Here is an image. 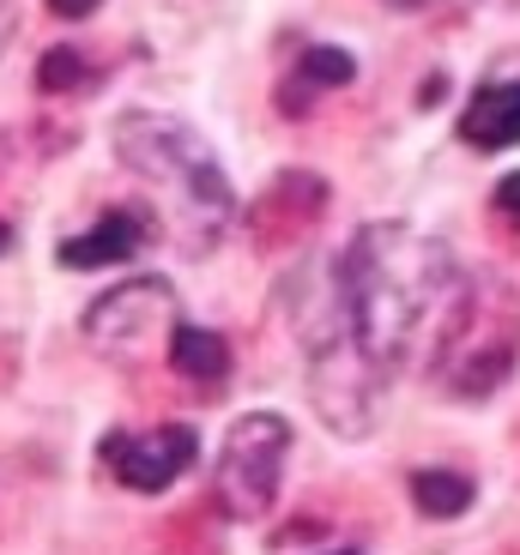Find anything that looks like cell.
<instances>
[{"label": "cell", "instance_id": "3", "mask_svg": "<svg viewBox=\"0 0 520 555\" xmlns=\"http://www.w3.org/2000/svg\"><path fill=\"white\" fill-rule=\"evenodd\" d=\"M296 338H303V362H309V392L315 411L333 435L345 441H364L381 416V375L376 362L364 357L352 333V314H345V296H339V260L315 266L309 296H296Z\"/></svg>", "mask_w": 520, "mask_h": 555}, {"label": "cell", "instance_id": "11", "mask_svg": "<svg viewBox=\"0 0 520 555\" xmlns=\"http://www.w3.org/2000/svg\"><path fill=\"white\" fill-rule=\"evenodd\" d=\"M411 501H418V514L423 519H454L472 507V477L460 472H411Z\"/></svg>", "mask_w": 520, "mask_h": 555}, {"label": "cell", "instance_id": "2", "mask_svg": "<svg viewBox=\"0 0 520 555\" xmlns=\"http://www.w3.org/2000/svg\"><path fill=\"white\" fill-rule=\"evenodd\" d=\"M110 145L157 194L169 236L182 242L188 254H206L212 242L230 230V218H237V188H230L225 164L212 157V145L182 121V115L127 109V115H115Z\"/></svg>", "mask_w": 520, "mask_h": 555}, {"label": "cell", "instance_id": "13", "mask_svg": "<svg viewBox=\"0 0 520 555\" xmlns=\"http://www.w3.org/2000/svg\"><path fill=\"white\" fill-rule=\"evenodd\" d=\"M496 211H503V218L520 230V169H515V176L496 181Z\"/></svg>", "mask_w": 520, "mask_h": 555}, {"label": "cell", "instance_id": "7", "mask_svg": "<svg viewBox=\"0 0 520 555\" xmlns=\"http://www.w3.org/2000/svg\"><path fill=\"white\" fill-rule=\"evenodd\" d=\"M145 236H152V223H145V211L122 206V211H103L91 230H79V236H67L55 248L61 266H73V272H98V266H122L134 260V254L145 248Z\"/></svg>", "mask_w": 520, "mask_h": 555}, {"label": "cell", "instance_id": "17", "mask_svg": "<svg viewBox=\"0 0 520 555\" xmlns=\"http://www.w3.org/2000/svg\"><path fill=\"white\" fill-rule=\"evenodd\" d=\"M394 7H436V0H394Z\"/></svg>", "mask_w": 520, "mask_h": 555}, {"label": "cell", "instance_id": "10", "mask_svg": "<svg viewBox=\"0 0 520 555\" xmlns=\"http://www.w3.org/2000/svg\"><path fill=\"white\" fill-rule=\"evenodd\" d=\"M352 79H357V61L345 55V49H333V42H315V49L296 55V73L279 91V103H284V115H291L296 91H309V103H315V91H339V85H352Z\"/></svg>", "mask_w": 520, "mask_h": 555}, {"label": "cell", "instance_id": "15", "mask_svg": "<svg viewBox=\"0 0 520 555\" xmlns=\"http://www.w3.org/2000/svg\"><path fill=\"white\" fill-rule=\"evenodd\" d=\"M13 30H18V13L0 0V55H7V42H13Z\"/></svg>", "mask_w": 520, "mask_h": 555}, {"label": "cell", "instance_id": "16", "mask_svg": "<svg viewBox=\"0 0 520 555\" xmlns=\"http://www.w3.org/2000/svg\"><path fill=\"white\" fill-rule=\"evenodd\" d=\"M7 248H13V230H7V223H0V254H7Z\"/></svg>", "mask_w": 520, "mask_h": 555}, {"label": "cell", "instance_id": "5", "mask_svg": "<svg viewBox=\"0 0 520 555\" xmlns=\"http://www.w3.org/2000/svg\"><path fill=\"white\" fill-rule=\"evenodd\" d=\"M176 326H182L176 320V291H169L164 278H127V284H115L110 296H98V302L85 308L91 350H103L115 362H140L157 345L169 350Z\"/></svg>", "mask_w": 520, "mask_h": 555}, {"label": "cell", "instance_id": "18", "mask_svg": "<svg viewBox=\"0 0 520 555\" xmlns=\"http://www.w3.org/2000/svg\"><path fill=\"white\" fill-rule=\"evenodd\" d=\"M339 555H357V550H339Z\"/></svg>", "mask_w": 520, "mask_h": 555}, {"label": "cell", "instance_id": "8", "mask_svg": "<svg viewBox=\"0 0 520 555\" xmlns=\"http://www.w3.org/2000/svg\"><path fill=\"white\" fill-rule=\"evenodd\" d=\"M460 145H472V152H508V145H520V79H491L466 98Z\"/></svg>", "mask_w": 520, "mask_h": 555}, {"label": "cell", "instance_id": "6", "mask_svg": "<svg viewBox=\"0 0 520 555\" xmlns=\"http://www.w3.org/2000/svg\"><path fill=\"white\" fill-rule=\"evenodd\" d=\"M194 459H200V435L188 423H164V429H145V435H134V429L103 435V465L134 495H164L176 477H188Z\"/></svg>", "mask_w": 520, "mask_h": 555}, {"label": "cell", "instance_id": "9", "mask_svg": "<svg viewBox=\"0 0 520 555\" xmlns=\"http://www.w3.org/2000/svg\"><path fill=\"white\" fill-rule=\"evenodd\" d=\"M169 369L182 380H194V387H225L230 380V345L218 333H206V326H176V338H169Z\"/></svg>", "mask_w": 520, "mask_h": 555}, {"label": "cell", "instance_id": "12", "mask_svg": "<svg viewBox=\"0 0 520 555\" xmlns=\"http://www.w3.org/2000/svg\"><path fill=\"white\" fill-rule=\"evenodd\" d=\"M37 85L42 91H79V85H91V67H85L79 49H49L37 67Z\"/></svg>", "mask_w": 520, "mask_h": 555}, {"label": "cell", "instance_id": "14", "mask_svg": "<svg viewBox=\"0 0 520 555\" xmlns=\"http://www.w3.org/2000/svg\"><path fill=\"white\" fill-rule=\"evenodd\" d=\"M98 7H103V0H49V13H55V18H91Z\"/></svg>", "mask_w": 520, "mask_h": 555}, {"label": "cell", "instance_id": "4", "mask_svg": "<svg viewBox=\"0 0 520 555\" xmlns=\"http://www.w3.org/2000/svg\"><path fill=\"white\" fill-rule=\"evenodd\" d=\"M284 459H291V423L279 411H249L230 423L218 465H212V495L230 519H261L272 514L284 483Z\"/></svg>", "mask_w": 520, "mask_h": 555}, {"label": "cell", "instance_id": "1", "mask_svg": "<svg viewBox=\"0 0 520 555\" xmlns=\"http://www.w3.org/2000/svg\"><path fill=\"white\" fill-rule=\"evenodd\" d=\"M339 296L352 333L381 375H442L466 320L479 308V284L466 278L448 242L411 223H364L339 254Z\"/></svg>", "mask_w": 520, "mask_h": 555}]
</instances>
